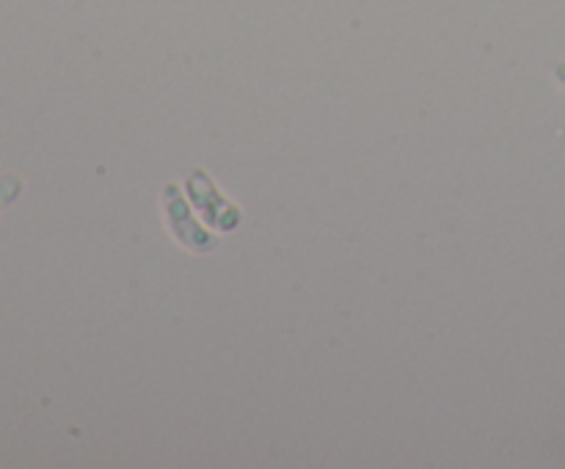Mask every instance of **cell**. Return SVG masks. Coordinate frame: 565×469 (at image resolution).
<instances>
[{
	"label": "cell",
	"mask_w": 565,
	"mask_h": 469,
	"mask_svg": "<svg viewBox=\"0 0 565 469\" xmlns=\"http://www.w3.org/2000/svg\"><path fill=\"white\" fill-rule=\"evenodd\" d=\"M20 188H22V182L17 180V177H0V207L9 202H14V199L20 196Z\"/></svg>",
	"instance_id": "3957f363"
},
{
	"label": "cell",
	"mask_w": 565,
	"mask_h": 469,
	"mask_svg": "<svg viewBox=\"0 0 565 469\" xmlns=\"http://www.w3.org/2000/svg\"><path fill=\"white\" fill-rule=\"evenodd\" d=\"M555 81L565 88V58L557 61V64H555Z\"/></svg>",
	"instance_id": "277c9868"
},
{
	"label": "cell",
	"mask_w": 565,
	"mask_h": 469,
	"mask_svg": "<svg viewBox=\"0 0 565 469\" xmlns=\"http://www.w3.org/2000/svg\"><path fill=\"white\" fill-rule=\"evenodd\" d=\"M163 215H166V224H169L171 237H174L180 246H185L188 252L193 254H204L210 248L218 246V237L213 232L204 230L202 224L196 221V215L191 213L188 202L182 199V191L177 185H166L163 188Z\"/></svg>",
	"instance_id": "7a4b0ae2"
},
{
	"label": "cell",
	"mask_w": 565,
	"mask_h": 469,
	"mask_svg": "<svg viewBox=\"0 0 565 469\" xmlns=\"http://www.w3.org/2000/svg\"><path fill=\"white\" fill-rule=\"evenodd\" d=\"M188 196H191L193 207L202 213V218L207 221L213 230L218 232H232L243 221V213L237 204H232L230 199L221 193V188L215 185L213 177L204 169H193L185 180Z\"/></svg>",
	"instance_id": "6da1fadb"
}]
</instances>
